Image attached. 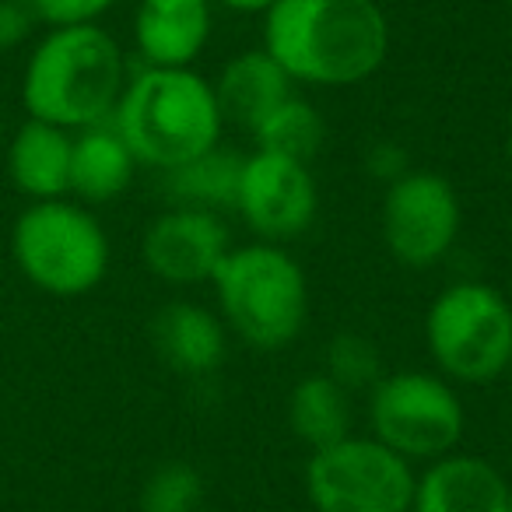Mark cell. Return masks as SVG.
<instances>
[{"label": "cell", "instance_id": "obj_1", "mask_svg": "<svg viewBox=\"0 0 512 512\" xmlns=\"http://www.w3.org/2000/svg\"><path fill=\"white\" fill-rule=\"evenodd\" d=\"M264 50L295 85L351 88L390 57V18L379 0H274Z\"/></svg>", "mask_w": 512, "mask_h": 512}, {"label": "cell", "instance_id": "obj_2", "mask_svg": "<svg viewBox=\"0 0 512 512\" xmlns=\"http://www.w3.org/2000/svg\"><path fill=\"white\" fill-rule=\"evenodd\" d=\"M127 60L102 25L46 29L22 74V102L32 120L64 130L109 123L127 88Z\"/></svg>", "mask_w": 512, "mask_h": 512}, {"label": "cell", "instance_id": "obj_3", "mask_svg": "<svg viewBox=\"0 0 512 512\" xmlns=\"http://www.w3.org/2000/svg\"><path fill=\"white\" fill-rule=\"evenodd\" d=\"M113 127L137 165L169 172L221 144L225 116L214 85L193 67H141L127 78Z\"/></svg>", "mask_w": 512, "mask_h": 512}, {"label": "cell", "instance_id": "obj_4", "mask_svg": "<svg viewBox=\"0 0 512 512\" xmlns=\"http://www.w3.org/2000/svg\"><path fill=\"white\" fill-rule=\"evenodd\" d=\"M228 334L253 351H281L309 320V281L278 242L232 246L211 278Z\"/></svg>", "mask_w": 512, "mask_h": 512}, {"label": "cell", "instance_id": "obj_5", "mask_svg": "<svg viewBox=\"0 0 512 512\" xmlns=\"http://www.w3.org/2000/svg\"><path fill=\"white\" fill-rule=\"evenodd\" d=\"M11 256L39 292L53 299H81L106 278L109 235L78 200H36L15 218Z\"/></svg>", "mask_w": 512, "mask_h": 512}, {"label": "cell", "instance_id": "obj_6", "mask_svg": "<svg viewBox=\"0 0 512 512\" xmlns=\"http://www.w3.org/2000/svg\"><path fill=\"white\" fill-rule=\"evenodd\" d=\"M425 344L439 376L484 386L512 369V306L484 281L442 288L425 313Z\"/></svg>", "mask_w": 512, "mask_h": 512}, {"label": "cell", "instance_id": "obj_7", "mask_svg": "<svg viewBox=\"0 0 512 512\" xmlns=\"http://www.w3.org/2000/svg\"><path fill=\"white\" fill-rule=\"evenodd\" d=\"M467 425V411L456 386L439 372H383L369 390L372 439L390 446L404 460H439L456 453Z\"/></svg>", "mask_w": 512, "mask_h": 512}, {"label": "cell", "instance_id": "obj_8", "mask_svg": "<svg viewBox=\"0 0 512 512\" xmlns=\"http://www.w3.org/2000/svg\"><path fill=\"white\" fill-rule=\"evenodd\" d=\"M414 467L372 435H344L306 460V498L313 512H411Z\"/></svg>", "mask_w": 512, "mask_h": 512}, {"label": "cell", "instance_id": "obj_9", "mask_svg": "<svg viewBox=\"0 0 512 512\" xmlns=\"http://www.w3.org/2000/svg\"><path fill=\"white\" fill-rule=\"evenodd\" d=\"M379 225L386 249L400 267L428 271L442 264L460 239V193L439 172L407 169L400 179L386 183Z\"/></svg>", "mask_w": 512, "mask_h": 512}, {"label": "cell", "instance_id": "obj_10", "mask_svg": "<svg viewBox=\"0 0 512 512\" xmlns=\"http://www.w3.org/2000/svg\"><path fill=\"white\" fill-rule=\"evenodd\" d=\"M232 211H239L260 242L285 246L288 239H299L320 211V190L309 162L271 151L246 155Z\"/></svg>", "mask_w": 512, "mask_h": 512}, {"label": "cell", "instance_id": "obj_11", "mask_svg": "<svg viewBox=\"0 0 512 512\" xmlns=\"http://www.w3.org/2000/svg\"><path fill=\"white\" fill-rule=\"evenodd\" d=\"M232 249V235L218 211L169 207L148 221L141 239V260L158 281L176 288L207 285Z\"/></svg>", "mask_w": 512, "mask_h": 512}, {"label": "cell", "instance_id": "obj_12", "mask_svg": "<svg viewBox=\"0 0 512 512\" xmlns=\"http://www.w3.org/2000/svg\"><path fill=\"white\" fill-rule=\"evenodd\" d=\"M411 512H509V477L484 456L446 453L414 477Z\"/></svg>", "mask_w": 512, "mask_h": 512}, {"label": "cell", "instance_id": "obj_13", "mask_svg": "<svg viewBox=\"0 0 512 512\" xmlns=\"http://www.w3.org/2000/svg\"><path fill=\"white\" fill-rule=\"evenodd\" d=\"M214 29L211 0H141L134 46L144 67H193Z\"/></svg>", "mask_w": 512, "mask_h": 512}, {"label": "cell", "instance_id": "obj_14", "mask_svg": "<svg viewBox=\"0 0 512 512\" xmlns=\"http://www.w3.org/2000/svg\"><path fill=\"white\" fill-rule=\"evenodd\" d=\"M228 327L218 309L200 302H169L151 320V344L158 358L179 376H211L228 355Z\"/></svg>", "mask_w": 512, "mask_h": 512}, {"label": "cell", "instance_id": "obj_15", "mask_svg": "<svg viewBox=\"0 0 512 512\" xmlns=\"http://www.w3.org/2000/svg\"><path fill=\"white\" fill-rule=\"evenodd\" d=\"M71 148L74 134L43 120H25L4 144L8 179L22 197L60 200L71 193Z\"/></svg>", "mask_w": 512, "mask_h": 512}, {"label": "cell", "instance_id": "obj_16", "mask_svg": "<svg viewBox=\"0 0 512 512\" xmlns=\"http://www.w3.org/2000/svg\"><path fill=\"white\" fill-rule=\"evenodd\" d=\"M214 99L225 116V123H239L242 130H253L278 102H285L295 92V81L285 74V67L260 46V50H242L218 71Z\"/></svg>", "mask_w": 512, "mask_h": 512}, {"label": "cell", "instance_id": "obj_17", "mask_svg": "<svg viewBox=\"0 0 512 512\" xmlns=\"http://www.w3.org/2000/svg\"><path fill=\"white\" fill-rule=\"evenodd\" d=\"M137 172V158L120 137V130L109 123L99 127L74 130L71 148V193L78 204L99 207L116 200L120 193L130 190Z\"/></svg>", "mask_w": 512, "mask_h": 512}, {"label": "cell", "instance_id": "obj_18", "mask_svg": "<svg viewBox=\"0 0 512 512\" xmlns=\"http://www.w3.org/2000/svg\"><path fill=\"white\" fill-rule=\"evenodd\" d=\"M288 428L309 453L334 446L351 435V393L327 372L299 379L288 393Z\"/></svg>", "mask_w": 512, "mask_h": 512}, {"label": "cell", "instance_id": "obj_19", "mask_svg": "<svg viewBox=\"0 0 512 512\" xmlns=\"http://www.w3.org/2000/svg\"><path fill=\"white\" fill-rule=\"evenodd\" d=\"M242 162H246V155H235V151L214 144L204 155L162 172L165 193L176 200V207H204V211L221 214L225 207H235Z\"/></svg>", "mask_w": 512, "mask_h": 512}, {"label": "cell", "instance_id": "obj_20", "mask_svg": "<svg viewBox=\"0 0 512 512\" xmlns=\"http://www.w3.org/2000/svg\"><path fill=\"white\" fill-rule=\"evenodd\" d=\"M249 137H253L256 151H271V155L309 162V158L320 151L323 137H327V127H323L320 109L309 99L292 92L285 102H278L264 120L249 130Z\"/></svg>", "mask_w": 512, "mask_h": 512}, {"label": "cell", "instance_id": "obj_21", "mask_svg": "<svg viewBox=\"0 0 512 512\" xmlns=\"http://www.w3.org/2000/svg\"><path fill=\"white\" fill-rule=\"evenodd\" d=\"M204 502V477L193 463L165 460L144 477L137 509L141 512H200Z\"/></svg>", "mask_w": 512, "mask_h": 512}, {"label": "cell", "instance_id": "obj_22", "mask_svg": "<svg viewBox=\"0 0 512 512\" xmlns=\"http://www.w3.org/2000/svg\"><path fill=\"white\" fill-rule=\"evenodd\" d=\"M327 376L334 383H341L348 393L358 390H372V386L383 379V358H379L376 344L365 334H355V330H344V334H334L327 344Z\"/></svg>", "mask_w": 512, "mask_h": 512}, {"label": "cell", "instance_id": "obj_23", "mask_svg": "<svg viewBox=\"0 0 512 512\" xmlns=\"http://www.w3.org/2000/svg\"><path fill=\"white\" fill-rule=\"evenodd\" d=\"M116 0H29L32 15L43 29H71V25H99L113 11Z\"/></svg>", "mask_w": 512, "mask_h": 512}, {"label": "cell", "instance_id": "obj_24", "mask_svg": "<svg viewBox=\"0 0 512 512\" xmlns=\"http://www.w3.org/2000/svg\"><path fill=\"white\" fill-rule=\"evenodd\" d=\"M36 29L39 18L32 15L29 0H0V53L18 50Z\"/></svg>", "mask_w": 512, "mask_h": 512}, {"label": "cell", "instance_id": "obj_25", "mask_svg": "<svg viewBox=\"0 0 512 512\" xmlns=\"http://www.w3.org/2000/svg\"><path fill=\"white\" fill-rule=\"evenodd\" d=\"M365 165H369L372 176H379V179H386V183H393V179H400L407 172V155L397 148V144L379 141L376 148L369 151Z\"/></svg>", "mask_w": 512, "mask_h": 512}, {"label": "cell", "instance_id": "obj_26", "mask_svg": "<svg viewBox=\"0 0 512 512\" xmlns=\"http://www.w3.org/2000/svg\"><path fill=\"white\" fill-rule=\"evenodd\" d=\"M218 4H225V8L235 11V15H264L274 0H218Z\"/></svg>", "mask_w": 512, "mask_h": 512}, {"label": "cell", "instance_id": "obj_27", "mask_svg": "<svg viewBox=\"0 0 512 512\" xmlns=\"http://www.w3.org/2000/svg\"><path fill=\"white\" fill-rule=\"evenodd\" d=\"M505 155H509V162H512V123H509V134H505Z\"/></svg>", "mask_w": 512, "mask_h": 512}, {"label": "cell", "instance_id": "obj_28", "mask_svg": "<svg viewBox=\"0 0 512 512\" xmlns=\"http://www.w3.org/2000/svg\"><path fill=\"white\" fill-rule=\"evenodd\" d=\"M0 148H4V113H0Z\"/></svg>", "mask_w": 512, "mask_h": 512}, {"label": "cell", "instance_id": "obj_29", "mask_svg": "<svg viewBox=\"0 0 512 512\" xmlns=\"http://www.w3.org/2000/svg\"><path fill=\"white\" fill-rule=\"evenodd\" d=\"M509 512H512V477H509Z\"/></svg>", "mask_w": 512, "mask_h": 512}, {"label": "cell", "instance_id": "obj_30", "mask_svg": "<svg viewBox=\"0 0 512 512\" xmlns=\"http://www.w3.org/2000/svg\"><path fill=\"white\" fill-rule=\"evenodd\" d=\"M502 4H505V8H509V11H512V0H502Z\"/></svg>", "mask_w": 512, "mask_h": 512}, {"label": "cell", "instance_id": "obj_31", "mask_svg": "<svg viewBox=\"0 0 512 512\" xmlns=\"http://www.w3.org/2000/svg\"><path fill=\"white\" fill-rule=\"evenodd\" d=\"M509 372H512V369H509Z\"/></svg>", "mask_w": 512, "mask_h": 512}]
</instances>
